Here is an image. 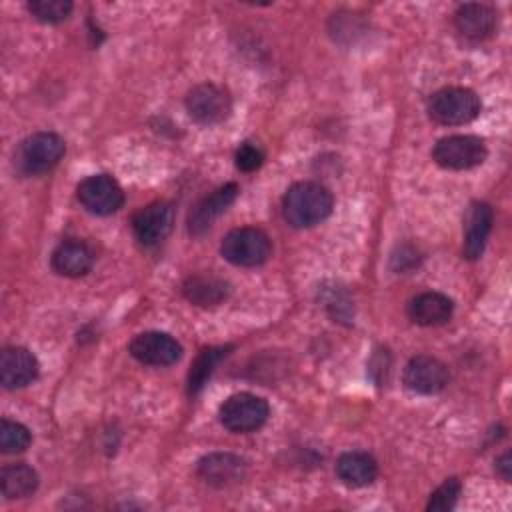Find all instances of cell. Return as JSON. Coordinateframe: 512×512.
<instances>
[{"instance_id":"26","label":"cell","mask_w":512,"mask_h":512,"mask_svg":"<svg viewBox=\"0 0 512 512\" xmlns=\"http://www.w3.org/2000/svg\"><path fill=\"white\" fill-rule=\"evenodd\" d=\"M264 162V152L258 144L252 142H242L234 154V164L242 172H254L262 166Z\"/></svg>"},{"instance_id":"4","label":"cell","mask_w":512,"mask_h":512,"mask_svg":"<svg viewBox=\"0 0 512 512\" xmlns=\"http://www.w3.org/2000/svg\"><path fill=\"white\" fill-rule=\"evenodd\" d=\"M270 416V406L262 396L238 392L228 396L218 408L220 424L236 434H246L262 428Z\"/></svg>"},{"instance_id":"15","label":"cell","mask_w":512,"mask_h":512,"mask_svg":"<svg viewBox=\"0 0 512 512\" xmlns=\"http://www.w3.org/2000/svg\"><path fill=\"white\" fill-rule=\"evenodd\" d=\"M238 186L234 182H228L216 190H212L208 196H204L188 214V232L194 236L204 234L212 222L236 200Z\"/></svg>"},{"instance_id":"13","label":"cell","mask_w":512,"mask_h":512,"mask_svg":"<svg viewBox=\"0 0 512 512\" xmlns=\"http://www.w3.org/2000/svg\"><path fill=\"white\" fill-rule=\"evenodd\" d=\"M38 358L24 346H8L0 354V384L6 390H16L32 384L38 378Z\"/></svg>"},{"instance_id":"2","label":"cell","mask_w":512,"mask_h":512,"mask_svg":"<svg viewBox=\"0 0 512 512\" xmlns=\"http://www.w3.org/2000/svg\"><path fill=\"white\" fill-rule=\"evenodd\" d=\"M66 144L56 132H34L14 152V168L22 176H38L52 170L64 156Z\"/></svg>"},{"instance_id":"10","label":"cell","mask_w":512,"mask_h":512,"mask_svg":"<svg viewBox=\"0 0 512 512\" xmlns=\"http://www.w3.org/2000/svg\"><path fill=\"white\" fill-rule=\"evenodd\" d=\"M130 354L148 366H170L182 356V346L166 332L136 334L128 346Z\"/></svg>"},{"instance_id":"9","label":"cell","mask_w":512,"mask_h":512,"mask_svg":"<svg viewBox=\"0 0 512 512\" xmlns=\"http://www.w3.org/2000/svg\"><path fill=\"white\" fill-rule=\"evenodd\" d=\"M404 386L416 394L432 396L444 390L448 384V368L434 356L418 354L408 360L402 374Z\"/></svg>"},{"instance_id":"27","label":"cell","mask_w":512,"mask_h":512,"mask_svg":"<svg viewBox=\"0 0 512 512\" xmlns=\"http://www.w3.org/2000/svg\"><path fill=\"white\" fill-rule=\"evenodd\" d=\"M324 306L328 308V312L338 318V320H350L352 316V306H350V300L346 298V294H338V288H330L324 292Z\"/></svg>"},{"instance_id":"12","label":"cell","mask_w":512,"mask_h":512,"mask_svg":"<svg viewBox=\"0 0 512 512\" xmlns=\"http://www.w3.org/2000/svg\"><path fill=\"white\" fill-rule=\"evenodd\" d=\"M196 474L214 488L238 484L246 474V462L232 452H210L196 462Z\"/></svg>"},{"instance_id":"22","label":"cell","mask_w":512,"mask_h":512,"mask_svg":"<svg viewBox=\"0 0 512 512\" xmlns=\"http://www.w3.org/2000/svg\"><path fill=\"white\" fill-rule=\"evenodd\" d=\"M226 354H228V346L206 348L198 354V358L194 360L190 374H188V392L190 394H198L202 390V386L206 384V380L210 378V374L214 372V368Z\"/></svg>"},{"instance_id":"8","label":"cell","mask_w":512,"mask_h":512,"mask_svg":"<svg viewBox=\"0 0 512 512\" xmlns=\"http://www.w3.org/2000/svg\"><path fill=\"white\" fill-rule=\"evenodd\" d=\"M76 198L84 210L96 216L114 214L124 204V192L120 184L108 174L86 176L76 186Z\"/></svg>"},{"instance_id":"24","label":"cell","mask_w":512,"mask_h":512,"mask_svg":"<svg viewBox=\"0 0 512 512\" xmlns=\"http://www.w3.org/2000/svg\"><path fill=\"white\" fill-rule=\"evenodd\" d=\"M28 12L44 24H58L70 16L72 2L70 0H30Z\"/></svg>"},{"instance_id":"23","label":"cell","mask_w":512,"mask_h":512,"mask_svg":"<svg viewBox=\"0 0 512 512\" xmlns=\"http://www.w3.org/2000/svg\"><path fill=\"white\" fill-rule=\"evenodd\" d=\"M30 430L16 422V420H8V418H2L0 422V450L4 454H16V452H22L30 446Z\"/></svg>"},{"instance_id":"21","label":"cell","mask_w":512,"mask_h":512,"mask_svg":"<svg viewBox=\"0 0 512 512\" xmlns=\"http://www.w3.org/2000/svg\"><path fill=\"white\" fill-rule=\"evenodd\" d=\"M0 484H2L4 498L8 500L26 498L34 494L38 488V472L26 462L6 464L0 472Z\"/></svg>"},{"instance_id":"11","label":"cell","mask_w":512,"mask_h":512,"mask_svg":"<svg viewBox=\"0 0 512 512\" xmlns=\"http://www.w3.org/2000/svg\"><path fill=\"white\" fill-rule=\"evenodd\" d=\"M172 222H174V212L170 204L152 202L134 214L132 232L142 246L150 248V246H158L170 234Z\"/></svg>"},{"instance_id":"20","label":"cell","mask_w":512,"mask_h":512,"mask_svg":"<svg viewBox=\"0 0 512 512\" xmlns=\"http://www.w3.org/2000/svg\"><path fill=\"white\" fill-rule=\"evenodd\" d=\"M184 296L196 306H218L228 298L230 286L224 278L214 274H194L182 284Z\"/></svg>"},{"instance_id":"7","label":"cell","mask_w":512,"mask_h":512,"mask_svg":"<svg viewBox=\"0 0 512 512\" xmlns=\"http://www.w3.org/2000/svg\"><path fill=\"white\" fill-rule=\"evenodd\" d=\"M184 106L190 118L202 126L220 124L232 112V100L228 92L212 82H202L190 88L184 98Z\"/></svg>"},{"instance_id":"5","label":"cell","mask_w":512,"mask_h":512,"mask_svg":"<svg viewBox=\"0 0 512 512\" xmlns=\"http://www.w3.org/2000/svg\"><path fill=\"white\" fill-rule=\"evenodd\" d=\"M270 238L264 230L242 226L230 230L220 242V254L234 266H260L270 256Z\"/></svg>"},{"instance_id":"17","label":"cell","mask_w":512,"mask_h":512,"mask_svg":"<svg viewBox=\"0 0 512 512\" xmlns=\"http://www.w3.org/2000/svg\"><path fill=\"white\" fill-rule=\"evenodd\" d=\"M94 250L82 240H64L50 256V264L56 274L68 278H80L94 266Z\"/></svg>"},{"instance_id":"3","label":"cell","mask_w":512,"mask_h":512,"mask_svg":"<svg viewBox=\"0 0 512 512\" xmlns=\"http://www.w3.org/2000/svg\"><path fill=\"white\" fill-rule=\"evenodd\" d=\"M482 110L478 94L462 86H446L436 90L428 100V114L442 126H462L472 122Z\"/></svg>"},{"instance_id":"25","label":"cell","mask_w":512,"mask_h":512,"mask_svg":"<svg viewBox=\"0 0 512 512\" xmlns=\"http://www.w3.org/2000/svg\"><path fill=\"white\" fill-rule=\"evenodd\" d=\"M462 492V484L458 478H446L432 494H430V500L426 504V510L430 512H448L456 506L458 502V496Z\"/></svg>"},{"instance_id":"1","label":"cell","mask_w":512,"mask_h":512,"mask_svg":"<svg viewBox=\"0 0 512 512\" xmlns=\"http://www.w3.org/2000/svg\"><path fill=\"white\" fill-rule=\"evenodd\" d=\"M334 198L320 182H296L282 196V216L292 228H312L328 218Z\"/></svg>"},{"instance_id":"28","label":"cell","mask_w":512,"mask_h":512,"mask_svg":"<svg viewBox=\"0 0 512 512\" xmlns=\"http://www.w3.org/2000/svg\"><path fill=\"white\" fill-rule=\"evenodd\" d=\"M496 472L504 482H510L512 476V462H510V452H504L500 458H496Z\"/></svg>"},{"instance_id":"19","label":"cell","mask_w":512,"mask_h":512,"mask_svg":"<svg viewBox=\"0 0 512 512\" xmlns=\"http://www.w3.org/2000/svg\"><path fill=\"white\" fill-rule=\"evenodd\" d=\"M378 464L374 456L362 450H350L338 456L336 460V476L342 484L350 488H362L376 480Z\"/></svg>"},{"instance_id":"6","label":"cell","mask_w":512,"mask_h":512,"mask_svg":"<svg viewBox=\"0 0 512 512\" xmlns=\"http://www.w3.org/2000/svg\"><path fill=\"white\" fill-rule=\"evenodd\" d=\"M488 156L486 142L472 134H452L440 138L432 148V158L446 170H470Z\"/></svg>"},{"instance_id":"16","label":"cell","mask_w":512,"mask_h":512,"mask_svg":"<svg viewBox=\"0 0 512 512\" xmlns=\"http://www.w3.org/2000/svg\"><path fill=\"white\" fill-rule=\"evenodd\" d=\"M498 22V14L492 6L482 2H466L460 4L454 12V26L456 30L474 42L486 40L494 34Z\"/></svg>"},{"instance_id":"14","label":"cell","mask_w":512,"mask_h":512,"mask_svg":"<svg viewBox=\"0 0 512 512\" xmlns=\"http://www.w3.org/2000/svg\"><path fill=\"white\" fill-rule=\"evenodd\" d=\"M494 222V212L486 202H472L464 214V242L462 254L468 260H478L484 252L486 240L490 236Z\"/></svg>"},{"instance_id":"18","label":"cell","mask_w":512,"mask_h":512,"mask_svg":"<svg viewBox=\"0 0 512 512\" xmlns=\"http://www.w3.org/2000/svg\"><path fill=\"white\" fill-rule=\"evenodd\" d=\"M454 302L442 292H420L408 302V316L420 326H440L452 318Z\"/></svg>"}]
</instances>
